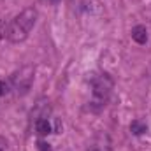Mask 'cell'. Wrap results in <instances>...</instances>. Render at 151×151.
I'll return each mask as SVG.
<instances>
[{
  "instance_id": "6da1fadb",
  "label": "cell",
  "mask_w": 151,
  "mask_h": 151,
  "mask_svg": "<svg viewBox=\"0 0 151 151\" xmlns=\"http://www.w3.org/2000/svg\"><path fill=\"white\" fill-rule=\"evenodd\" d=\"M37 16L39 14L34 7H28V9H25L23 12H19V14L9 23V27H7V30H5L7 39H9L11 42H14V44L23 42L25 39L30 35L32 28L35 27Z\"/></svg>"
},
{
  "instance_id": "7a4b0ae2",
  "label": "cell",
  "mask_w": 151,
  "mask_h": 151,
  "mask_svg": "<svg viewBox=\"0 0 151 151\" xmlns=\"http://www.w3.org/2000/svg\"><path fill=\"white\" fill-rule=\"evenodd\" d=\"M90 84H91V95H93L91 104H97L99 107L106 106V102L109 100L111 91H113V86H114L113 77L107 74V72L91 74V77H90Z\"/></svg>"
},
{
  "instance_id": "3957f363",
  "label": "cell",
  "mask_w": 151,
  "mask_h": 151,
  "mask_svg": "<svg viewBox=\"0 0 151 151\" xmlns=\"http://www.w3.org/2000/svg\"><path fill=\"white\" fill-rule=\"evenodd\" d=\"M34 77H35V69L34 65H23L19 70H16L11 76V90L16 95H25L28 93V90L34 84Z\"/></svg>"
},
{
  "instance_id": "277c9868",
  "label": "cell",
  "mask_w": 151,
  "mask_h": 151,
  "mask_svg": "<svg viewBox=\"0 0 151 151\" xmlns=\"http://www.w3.org/2000/svg\"><path fill=\"white\" fill-rule=\"evenodd\" d=\"M35 123V132H37L39 135H49L51 132H53V127H51V121H49V118H39L37 121H34Z\"/></svg>"
},
{
  "instance_id": "5b68a950",
  "label": "cell",
  "mask_w": 151,
  "mask_h": 151,
  "mask_svg": "<svg viewBox=\"0 0 151 151\" xmlns=\"http://www.w3.org/2000/svg\"><path fill=\"white\" fill-rule=\"evenodd\" d=\"M132 39L137 44H146L148 42V30H146V27H142V25L134 27L132 28Z\"/></svg>"
},
{
  "instance_id": "8992f818",
  "label": "cell",
  "mask_w": 151,
  "mask_h": 151,
  "mask_svg": "<svg viewBox=\"0 0 151 151\" xmlns=\"http://www.w3.org/2000/svg\"><path fill=\"white\" fill-rule=\"evenodd\" d=\"M49 102H39L37 106H35V109L32 111V119L34 121H37L39 118H47V114H49Z\"/></svg>"
},
{
  "instance_id": "52a82bcc",
  "label": "cell",
  "mask_w": 151,
  "mask_h": 151,
  "mask_svg": "<svg viewBox=\"0 0 151 151\" xmlns=\"http://www.w3.org/2000/svg\"><path fill=\"white\" fill-rule=\"evenodd\" d=\"M130 132H132L134 135H142V134L148 132V125L142 123L141 119H134V121L130 123Z\"/></svg>"
},
{
  "instance_id": "ba28073f",
  "label": "cell",
  "mask_w": 151,
  "mask_h": 151,
  "mask_svg": "<svg viewBox=\"0 0 151 151\" xmlns=\"http://www.w3.org/2000/svg\"><path fill=\"white\" fill-rule=\"evenodd\" d=\"M9 91H11V83H5V81L0 79V99L9 95Z\"/></svg>"
},
{
  "instance_id": "9c48e42d",
  "label": "cell",
  "mask_w": 151,
  "mask_h": 151,
  "mask_svg": "<svg viewBox=\"0 0 151 151\" xmlns=\"http://www.w3.org/2000/svg\"><path fill=\"white\" fill-rule=\"evenodd\" d=\"M37 148H39V151H51L49 144H47L46 141H39V142H37Z\"/></svg>"
},
{
  "instance_id": "30bf717a",
  "label": "cell",
  "mask_w": 151,
  "mask_h": 151,
  "mask_svg": "<svg viewBox=\"0 0 151 151\" xmlns=\"http://www.w3.org/2000/svg\"><path fill=\"white\" fill-rule=\"evenodd\" d=\"M5 150H7V141H5V137L0 135V151H5Z\"/></svg>"
},
{
  "instance_id": "8fae6325",
  "label": "cell",
  "mask_w": 151,
  "mask_h": 151,
  "mask_svg": "<svg viewBox=\"0 0 151 151\" xmlns=\"http://www.w3.org/2000/svg\"><path fill=\"white\" fill-rule=\"evenodd\" d=\"M90 151H100V150H99V148H91Z\"/></svg>"
}]
</instances>
